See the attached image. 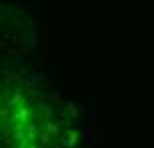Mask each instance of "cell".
<instances>
[{
  "label": "cell",
  "instance_id": "obj_1",
  "mask_svg": "<svg viewBox=\"0 0 154 148\" xmlns=\"http://www.w3.org/2000/svg\"><path fill=\"white\" fill-rule=\"evenodd\" d=\"M0 148H92L78 110L32 76L0 70Z\"/></svg>",
  "mask_w": 154,
  "mask_h": 148
}]
</instances>
